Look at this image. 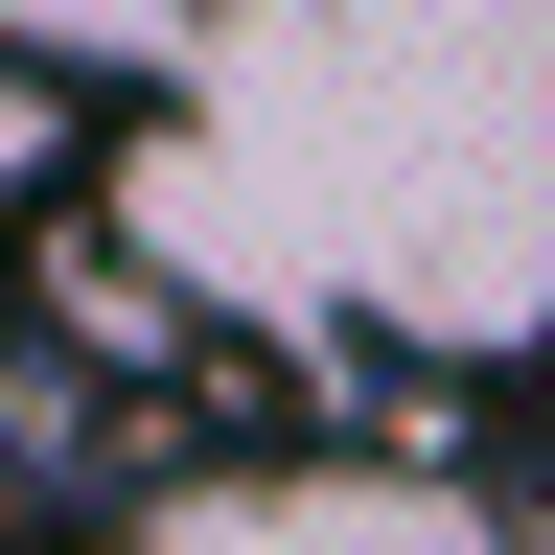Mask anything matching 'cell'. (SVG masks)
Segmentation results:
<instances>
[{
	"mask_svg": "<svg viewBox=\"0 0 555 555\" xmlns=\"http://www.w3.org/2000/svg\"><path fill=\"white\" fill-rule=\"evenodd\" d=\"M139 278L416 371L555 347V0H208L116 163Z\"/></svg>",
	"mask_w": 555,
	"mask_h": 555,
	"instance_id": "1",
	"label": "cell"
},
{
	"mask_svg": "<svg viewBox=\"0 0 555 555\" xmlns=\"http://www.w3.org/2000/svg\"><path fill=\"white\" fill-rule=\"evenodd\" d=\"M139 555H509L463 463H185Z\"/></svg>",
	"mask_w": 555,
	"mask_h": 555,
	"instance_id": "2",
	"label": "cell"
},
{
	"mask_svg": "<svg viewBox=\"0 0 555 555\" xmlns=\"http://www.w3.org/2000/svg\"><path fill=\"white\" fill-rule=\"evenodd\" d=\"M208 0H0V69H163Z\"/></svg>",
	"mask_w": 555,
	"mask_h": 555,
	"instance_id": "3",
	"label": "cell"
}]
</instances>
